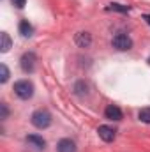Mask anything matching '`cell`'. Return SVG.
I'll list each match as a JSON object with an SVG mask.
<instances>
[{"mask_svg":"<svg viewBox=\"0 0 150 152\" xmlns=\"http://www.w3.org/2000/svg\"><path fill=\"white\" fill-rule=\"evenodd\" d=\"M97 134H99V138H101L103 142L110 143V142H113V140H115L117 131L113 129L111 126H99V127H97Z\"/></svg>","mask_w":150,"mask_h":152,"instance_id":"5b68a950","label":"cell"},{"mask_svg":"<svg viewBox=\"0 0 150 152\" xmlns=\"http://www.w3.org/2000/svg\"><path fill=\"white\" fill-rule=\"evenodd\" d=\"M111 44H113V48H117L120 51H125V50H131L133 48V39L129 37L127 34H124V32H118L111 39Z\"/></svg>","mask_w":150,"mask_h":152,"instance_id":"277c9868","label":"cell"},{"mask_svg":"<svg viewBox=\"0 0 150 152\" xmlns=\"http://www.w3.org/2000/svg\"><path fill=\"white\" fill-rule=\"evenodd\" d=\"M149 62H150V58H149Z\"/></svg>","mask_w":150,"mask_h":152,"instance_id":"d6986e66","label":"cell"},{"mask_svg":"<svg viewBox=\"0 0 150 152\" xmlns=\"http://www.w3.org/2000/svg\"><path fill=\"white\" fill-rule=\"evenodd\" d=\"M0 112H2V115H0V118H7V115H9V110H7V104H0Z\"/></svg>","mask_w":150,"mask_h":152,"instance_id":"2e32d148","label":"cell"},{"mask_svg":"<svg viewBox=\"0 0 150 152\" xmlns=\"http://www.w3.org/2000/svg\"><path fill=\"white\" fill-rule=\"evenodd\" d=\"M143 20H145V21L150 25V14H143Z\"/></svg>","mask_w":150,"mask_h":152,"instance_id":"ac0fdd59","label":"cell"},{"mask_svg":"<svg viewBox=\"0 0 150 152\" xmlns=\"http://www.w3.org/2000/svg\"><path fill=\"white\" fill-rule=\"evenodd\" d=\"M18 30L23 37H32V34H34V27L28 23V20H21L18 25Z\"/></svg>","mask_w":150,"mask_h":152,"instance_id":"30bf717a","label":"cell"},{"mask_svg":"<svg viewBox=\"0 0 150 152\" xmlns=\"http://www.w3.org/2000/svg\"><path fill=\"white\" fill-rule=\"evenodd\" d=\"M106 9H108V11H117V12H129L131 7H129V5H122V4H115V2H113V4H110Z\"/></svg>","mask_w":150,"mask_h":152,"instance_id":"4fadbf2b","label":"cell"},{"mask_svg":"<svg viewBox=\"0 0 150 152\" xmlns=\"http://www.w3.org/2000/svg\"><path fill=\"white\" fill-rule=\"evenodd\" d=\"M14 94L20 99H30L34 96V83L30 80H18L14 83Z\"/></svg>","mask_w":150,"mask_h":152,"instance_id":"7a4b0ae2","label":"cell"},{"mask_svg":"<svg viewBox=\"0 0 150 152\" xmlns=\"http://www.w3.org/2000/svg\"><path fill=\"white\" fill-rule=\"evenodd\" d=\"M51 113L48 112V110H44V108H39L36 110L32 117H30V122H32V126L34 127H37V129H46V127H50L51 126Z\"/></svg>","mask_w":150,"mask_h":152,"instance_id":"6da1fadb","label":"cell"},{"mask_svg":"<svg viewBox=\"0 0 150 152\" xmlns=\"http://www.w3.org/2000/svg\"><path fill=\"white\" fill-rule=\"evenodd\" d=\"M138 118L141 120V122H145V124H150V108H141L140 110V113H138Z\"/></svg>","mask_w":150,"mask_h":152,"instance_id":"5bb4252c","label":"cell"},{"mask_svg":"<svg viewBox=\"0 0 150 152\" xmlns=\"http://www.w3.org/2000/svg\"><path fill=\"white\" fill-rule=\"evenodd\" d=\"M74 92L78 96H87V94H88V85H87L85 81H78L74 85Z\"/></svg>","mask_w":150,"mask_h":152,"instance_id":"7c38bea8","label":"cell"},{"mask_svg":"<svg viewBox=\"0 0 150 152\" xmlns=\"http://www.w3.org/2000/svg\"><path fill=\"white\" fill-rule=\"evenodd\" d=\"M57 152H76V143L71 138H62L57 143Z\"/></svg>","mask_w":150,"mask_h":152,"instance_id":"ba28073f","label":"cell"},{"mask_svg":"<svg viewBox=\"0 0 150 152\" xmlns=\"http://www.w3.org/2000/svg\"><path fill=\"white\" fill-rule=\"evenodd\" d=\"M36 62H37V57H36L34 51H27L20 58V66H21L23 73H27V75H30V73L36 71Z\"/></svg>","mask_w":150,"mask_h":152,"instance_id":"3957f363","label":"cell"},{"mask_svg":"<svg viewBox=\"0 0 150 152\" xmlns=\"http://www.w3.org/2000/svg\"><path fill=\"white\" fill-rule=\"evenodd\" d=\"M27 142H28L32 147H36L37 151H44V147H46L44 138L39 136V134H28V136H27Z\"/></svg>","mask_w":150,"mask_h":152,"instance_id":"9c48e42d","label":"cell"},{"mask_svg":"<svg viewBox=\"0 0 150 152\" xmlns=\"http://www.w3.org/2000/svg\"><path fill=\"white\" fill-rule=\"evenodd\" d=\"M12 4H14L18 9H23V7H25V4H27V0H12Z\"/></svg>","mask_w":150,"mask_h":152,"instance_id":"e0dca14e","label":"cell"},{"mask_svg":"<svg viewBox=\"0 0 150 152\" xmlns=\"http://www.w3.org/2000/svg\"><path fill=\"white\" fill-rule=\"evenodd\" d=\"M74 42L79 48H90V44H92V36H90L88 32H78L74 36Z\"/></svg>","mask_w":150,"mask_h":152,"instance_id":"52a82bcc","label":"cell"},{"mask_svg":"<svg viewBox=\"0 0 150 152\" xmlns=\"http://www.w3.org/2000/svg\"><path fill=\"white\" fill-rule=\"evenodd\" d=\"M7 80H9V69H7L5 64H2V66H0V81L5 83Z\"/></svg>","mask_w":150,"mask_h":152,"instance_id":"9a60e30c","label":"cell"},{"mask_svg":"<svg viewBox=\"0 0 150 152\" xmlns=\"http://www.w3.org/2000/svg\"><path fill=\"white\" fill-rule=\"evenodd\" d=\"M104 117L108 120H122V110L117 104H108L104 110Z\"/></svg>","mask_w":150,"mask_h":152,"instance_id":"8992f818","label":"cell"},{"mask_svg":"<svg viewBox=\"0 0 150 152\" xmlns=\"http://www.w3.org/2000/svg\"><path fill=\"white\" fill-rule=\"evenodd\" d=\"M0 41H2V44H0V51L2 53H7L9 50H11V37H9V34L7 32H2L0 34Z\"/></svg>","mask_w":150,"mask_h":152,"instance_id":"8fae6325","label":"cell"}]
</instances>
